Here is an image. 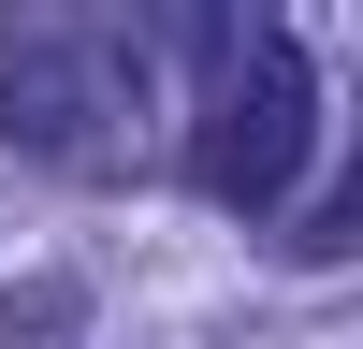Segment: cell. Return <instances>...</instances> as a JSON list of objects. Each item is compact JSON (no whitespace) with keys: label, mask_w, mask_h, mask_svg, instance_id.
Wrapping results in <instances>:
<instances>
[{"label":"cell","mask_w":363,"mask_h":349,"mask_svg":"<svg viewBox=\"0 0 363 349\" xmlns=\"http://www.w3.org/2000/svg\"><path fill=\"white\" fill-rule=\"evenodd\" d=\"M306 145H320V58L291 44L277 15H233V44H218V87H203V116H189V174L218 204H277L291 174H306Z\"/></svg>","instance_id":"6da1fadb"},{"label":"cell","mask_w":363,"mask_h":349,"mask_svg":"<svg viewBox=\"0 0 363 349\" xmlns=\"http://www.w3.org/2000/svg\"><path fill=\"white\" fill-rule=\"evenodd\" d=\"M0 131L58 174H116L131 160V73H116L102 29L73 15H15L0 29Z\"/></svg>","instance_id":"7a4b0ae2"}]
</instances>
